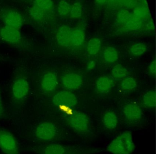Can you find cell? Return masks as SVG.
I'll return each mask as SVG.
<instances>
[{"instance_id": "cell-21", "label": "cell", "mask_w": 156, "mask_h": 154, "mask_svg": "<svg viewBox=\"0 0 156 154\" xmlns=\"http://www.w3.org/2000/svg\"><path fill=\"white\" fill-rule=\"evenodd\" d=\"M143 104L148 108H153L156 106V92L150 90L145 93L143 96Z\"/></svg>"}, {"instance_id": "cell-33", "label": "cell", "mask_w": 156, "mask_h": 154, "mask_svg": "<svg viewBox=\"0 0 156 154\" xmlns=\"http://www.w3.org/2000/svg\"><path fill=\"white\" fill-rule=\"evenodd\" d=\"M95 66V63L94 61H91L89 62L88 65H87V69L89 70L93 69Z\"/></svg>"}, {"instance_id": "cell-4", "label": "cell", "mask_w": 156, "mask_h": 154, "mask_svg": "<svg viewBox=\"0 0 156 154\" xmlns=\"http://www.w3.org/2000/svg\"><path fill=\"white\" fill-rule=\"evenodd\" d=\"M34 135L38 141L46 143H52L63 137L57 125L51 122L39 123L34 129Z\"/></svg>"}, {"instance_id": "cell-18", "label": "cell", "mask_w": 156, "mask_h": 154, "mask_svg": "<svg viewBox=\"0 0 156 154\" xmlns=\"http://www.w3.org/2000/svg\"><path fill=\"white\" fill-rule=\"evenodd\" d=\"M104 57L107 63H114L118 59V53L114 47H108L104 51Z\"/></svg>"}, {"instance_id": "cell-22", "label": "cell", "mask_w": 156, "mask_h": 154, "mask_svg": "<svg viewBox=\"0 0 156 154\" xmlns=\"http://www.w3.org/2000/svg\"><path fill=\"white\" fill-rule=\"evenodd\" d=\"M133 15L142 21L147 19L149 15V10L148 6L141 5L136 6L133 10Z\"/></svg>"}, {"instance_id": "cell-32", "label": "cell", "mask_w": 156, "mask_h": 154, "mask_svg": "<svg viewBox=\"0 0 156 154\" xmlns=\"http://www.w3.org/2000/svg\"><path fill=\"white\" fill-rule=\"evenodd\" d=\"M146 29L148 31H153L154 29V24L152 21H149L146 25Z\"/></svg>"}, {"instance_id": "cell-12", "label": "cell", "mask_w": 156, "mask_h": 154, "mask_svg": "<svg viewBox=\"0 0 156 154\" xmlns=\"http://www.w3.org/2000/svg\"><path fill=\"white\" fill-rule=\"evenodd\" d=\"M3 21L6 26L20 29L23 24V18L19 13L9 11L3 16Z\"/></svg>"}, {"instance_id": "cell-20", "label": "cell", "mask_w": 156, "mask_h": 154, "mask_svg": "<svg viewBox=\"0 0 156 154\" xmlns=\"http://www.w3.org/2000/svg\"><path fill=\"white\" fill-rule=\"evenodd\" d=\"M128 74V70L126 68L121 65L115 66L112 69V76L115 79H123L125 78Z\"/></svg>"}, {"instance_id": "cell-25", "label": "cell", "mask_w": 156, "mask_h": 154, "mask_svg": "<svg viewBox=\"0 0 156 154\" xmlns=\"http://www.w3.org/2000/svg\"><path fill=\"white\" fill-rule=\"evenodd\" d=\"M147 50V46L143 43L133 44L130 47V53L136 56L142 55L146 52Z\"/></svg>"}, {"instance_id": "cell-27", "label": "cell", "mask_w": 156, "mask_h": 154, "mask_svg": "<svg viewBox=\"0 0 156 154\" xmlns=\"http://www.w3.org/2000/svg\"><path fill=\"white\" fill-rule=\"evenodd\" d=\"M82 5L80 2H75L71 6L70 14L73 19H79L82 15Z\"/></svg>"}, {"instance_id": "cell-8", "label": "cell", "mask_w": 156, "mask_h": 154, "mask_svg": "<svg viewBox=\"0 0 156 154\" xmlns=\"http://www.w3.org/2000/svg\"><path fill=\"white\" fill-rule=\"evenodd\" d=\"M0 37L3 41L12 45H19L22 41L21 34L19 29L5 26L0 30Z\"/></svg>"}, {"instance_id": "cell-11", "label": "cell", "mask_w": 156, "mask_h": 154, "mask_svg": "<svg viewBox=\"0 0 156 154\" xmlns=\"http://www.w3.org/2000/svg\"><path fill=\"white\" fill-rule=\"evenodd\" d=\"M83 81L82 77L75 73H67L64 75L62 78L63 87L69 90L79 88L83 84Z\"/></svg>"}, {"instance_id": "cell-14", "label": "cell", "mask_w": 156, "mask_h": 154, "mask_svg": "<svg viewBox=\"0 0 156 154\" xmlns=\"http://www.w3.org/2000/svg\"><path fill=\"white\" fill-rule=\"evenodd\" d=\"M103 124L108 130H114L118 124V119L116 115L114 112L108 111L104 114L103 117Z\"/></svg>"}, {"instance_id": "cell-31", "label": "cell", "mask_w": 156, "mask_h": 154, "mask_svg": "<svg viewBox=\"0 0 156 154\" xmlns=\"http://www.w3.org/2000/svg\"><path fill=\"white\" fill-rule=\"evenodd\" d=\"M5 116L4 107L2 102V96L1 91L0 90V118H2Z\"/></svg>"}, {"instance_id": "cell-19", "label": "cell", "mask_w": 156, "mask_h": 154, "mask_svg": "<svg viewBox=\"0 0 156 154\" xmlns=\"http://www.w3.org/2000/svg\"><path fill=\"white\" fill-rule=\"evenodd\" d=\"M34 6L40 9L43 11L50 12L53 9L52 0H34Z\"/></svg>"}, {"instance_id": "cell-2", "label": "cell", "mask_w": 156, "mask_h": 154, "mask_svg": "<svg viewBox=\"0 0 156 154\" xmlns=\"http://www.w3.org/2000/svg\"><path fill=\"white\" fill-rule=\"evenodd\" d=\"M66 122L70 128L82 138L91 139L94 137L89 118L84 113L74 112L67 117Z\"/></svg>"}, {"instance_id": "cell-13", "label": "cell", "mask_w": 156, "mask_h": 154, "mask_svg": "<svg viewBox=\"0 0 156 154\" xmlns=\"http://www.w3.org/2000/svg\"><path fill=\"white\" fill-rule=\"evenodd\" d=\"M72 30L66 25H62L58 29L56 39L59 44L64 47H68L71 45Z\"/></svg>"}, {"instance_id": "cell-36", "label": "cell", "mask_w": 156, "mask_h": 154, "mask_svg": "<svg viewBox=\"0 0 156 154\" xmlns=\"http://www.w3.org/2000/svg\"><path fill=\"white\" fill-rule=\"evenodd\" d=\"M107 1H109V2L111 3H115V2L119 1V0H107Z\"/></svg>"}, {"instance_id": "cell-10", "label": "cell", "mask_w": 156, "mask_h": 154, "mask_svg": "<svg viewBox=\"0 0 156 154\" xmlns=\"http://www.w3.org/2000/svg\"><path fill=\"white\" fill-rule=\"evenodd\" d=\"M123 113L126 120L129 122L136 123L142 118V111L136 104H128L123 108Z\"/></svg>"}, {"instance_id": "cell-7", "label": "cell", "mask_w": 156, "mask_h": 154, "mask_svg": "<svg viewBox=\"0 0 156 154\" xmlns=\"http://www.w3.org/2000/svg\"><path fill=\"white\" fill-rule=\"evenodd\" d=\"M52 102L59 107H73L77 103V99L73 93L67 91H62L55 94L52 98Z\"/></svg>"}, {"instance_id": "cell-3", "label": "cell", "mask_w": 156, "mask_h": 154, "mask_svg": "<svg viewBox=\"0 0 156 154\" xmlns=\"http://www.w3.org/2000/svg\"><path fill=\"white\" fill-rule=\"evenodd\" d=\"M135 147L132 133L126 131L111 141L107 147V150L113 154H131Z\"/></svg>"}, {"instance_id": "cell-16", "label": "cell", "mask_w": 156, "mask_h": 154, "mask_svg": "<svg viewBox=\"0 0 156 154\" xmlns=\"http://www.w3.org/2000/svg\"><path fill=\"white\" fill-rule=\"evenodd\" d=\"M85 39V34L83 30L79 28L72 30L71 44L76 47L82 45Z\"/></svg>"}, {"instance_id": "cell-6", "label": "cell", "mask_w": 156, "mask_h": 154, "mask_svg": "<svg viewBox=\"0 0 156 154\" xmlns=\"http://www.w3.org/2000/svg\"><path fill=\"white\" fill-rule=\"evenodd\" d=\"M30 91V83L25 77L18 76L14 80L12 85L11 92L15 101H23L28 97Z\"/></svg>"}, {"instance_id": "cell-24", "label": "cell", "mask_w": 156, "mask_h": 154, "mask_svg": "<svg viewBox=\"0 0 156 154\" xmlns=\"http://www.w3.org/2000/svg\"><path fill=\"white\" fill-rule=\"evenodd\" d=\"M121 88L125 91H130L136 88L137 86L136 80L131 77L125 78L121 83Z\"/></svg>"}, {"instance_id": "cell-5", "label": "cell", "mask_w": 156, "mask_h": 154, "mask_svg": "<svg viewBox=\"0 0 156 154\" xmlns=\"http://www.w3.org/2000/svg\"><path fill=\"white\" fill-rule=\"evenodd\" d=\"M0 150L4 154H20L16 137L10 132L2 128H0Z\"/></svg>"}, {"instance_id": "cell-23", "label": "cell", "mask_w": 156, "mask_h": 154, "mask_svg": "<svg viewBox=\"0 0 156 154\" xmlns=\"http://www.w3.org/2000/svg\"><path fill=\"white\" fill-rule=\"evenodd\" d=\"M125 24L128 30L134 31L140 29L143 25V22L132 15Z\"/></svg>"}, {"instance_id": "cell-35", "label": "cell", "mask_w": 156, "mask_h": 154, "mask_svg": "<svg viewBox=\"0 0 156 154\" xmlns=\"http://www.w3.org/2000/svg\"><path fill=\"white\" fill-rule=\"evenodd\" d=\"M138 1L140 3V5H144V6H148L147 0H138Z\"/></svg>"}, {"instance_id": "cell-34", "label": "cell", "mask_w": 156, "mask_h": 154, "mask_svg": "<svg viewBox=\"0 0 156 154\" xmlns=\"http://www.w3.org/2000/svg\"><path fill=\"white\" fill-rule=\"evenodd\" d=\"M95 1L98 5H102L105 4L107 1V0H95Z\"/></svg>"}, {"instance_id": "cell-30", "label": "cell", "mask_w": 156, "mask_h": 154, "mask_svg": "<svg viewBox=\"0 0 156 154\" xmlns=\"http://www.w3.org/2000/svg\"><path fill=\"white\" fill-rule=\"evenodd\" d=\"M149 71L151 75L155 76L156 74V61L155 60L152 61L149 66Z\"/></svg>"}, {"instance_id": "cell-29", "label": "cell", "mask_w": 156, "mask_h": 154, "mask_svg": "<svg viewBox=\"0 0 156 154\" xmlns=\"http://www.w3.org/2000/svg\"><path fill=\"white\" fill-rule=\"evenodd\" d=\"M132 15V14L127 10H121L119 12L117 15V20L119 23L125 24Z\"/></svg>"}, {"instance_id": "cell-17", "label": "cell", "mask_w": 156, "mask_h": 154, "mask_svg": "<svg viewBox=\"0 0 156 154\" xmlns=\"http://www.w3.org/2000/svg\"><path fill=\"white\" fill-rule=\"evenodd\" d=\"M101 46V41L99 38L94 37L90 39L87 46V53L91 55L96 54L100 50Z\"/></svg>"}, {"instance_id": "cell-9", "label": "cell", "mask_w": 156, "mask_h": 154, "mask_svg": "<svg viewBox=\"0 0 156 154\" xmlns=\"http://www.w3.org/2000/svg\"><path fill=\"white\" fill-rule=\"evenodd\" d=\"M58 84L57 77L55 73L48 71L44 74L41 81L42 90L46 93L54 92Z\"/></svg>"}, {"instance_id": "cell-1", "label": "cell", "mask_w": 156, "mask_h": 154, "mask_svg": "<svg viewBox=\"0 0 156 154\" xmlns=\"http://www.w3.org/2000/svg\"><path fill=\"white\" fill-rule=\"evenodd\" d=\"M33 150L38 154H97L101 151L100 148L91 146L64 145L53 142L36 147Z\"/></svg>"}, {"instance_id": "cell-26", "label": "cell", "mask_w": 156, "mask_h": 154, "mask_svg": "<svg viewBox=\"0 0 156 154\" xmlns=\"http://www.w3.org/2000/svg\"><path fill=\"white\" fill-rule=\"evenodd\" d=\"M71 6L65 0H61L59 2L57 10L59 14L62 16H66L70 14Z\"/></svg>"}, {"instance_id": "cell-28", "label": "cell", "mask_w": 156, "mask_h": 154, "mask_svg": "<svg viewBox=\"0 0 156 154\" xmlns=\"http://www.w3.org/2000/svg\"><path fill=\"white\" fill-rule=\"evenodd\" d=\"M44 12L34 6L31 7L29 10L31 17L36 21H42L44 18Z\"/></svg>"}, {"instance_id": "cell-15", "label": "cell", "mask_w": 156, "mask_h": 154, "mask_svg": "<svg viewBox=\"0 0 156 154\" xmlns=\"http://www.w3.org/2000/svg\"><path fill=\"white\" fill-rule=\"evenodd\" d=\"M114 85L113 80L108 77H101L96 81V88L97 90L101 93L108 92Z\"/></svg>"}]
</instances>
